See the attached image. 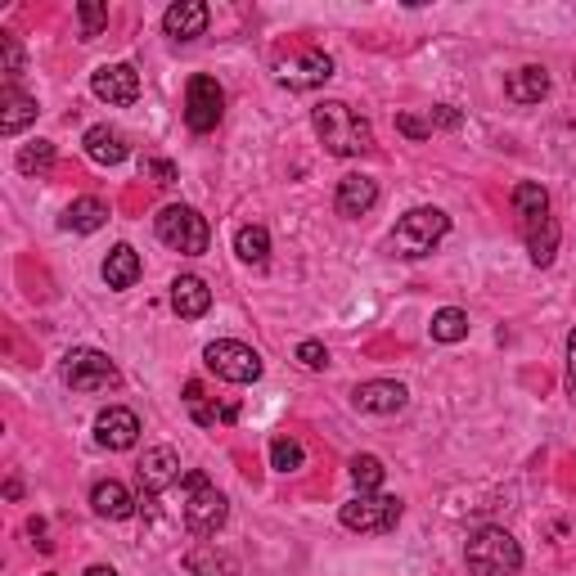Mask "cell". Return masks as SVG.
I'll return each mask as SVG.
<instances>
[{
	"label": "cell",
	"mask_w": 576,
	"mask_h": 576,
	"mask_svg": "<svg viewBox=\"0 0 576 576\" xmlns=\"http://www.w3.org/2000/svg\"><path fill=\"white\" fill-rule=\"evenodd\" d=\"M311 126L324 140V149L338 153V158H360V153L374 149V131H369V122L351 104H342V99H324V104H315Z\"/></svg>",
	"instance_id": "cell-1"
},
{
	"label": "cell",
	"mask_w": 576,
	"mask_h": 576,
	"mask_svg": "<svg viewBox=\"0 0 576 576\" xmlns=\"http://www.w3.org/2000/svg\"><path fill=\"white\" fill-rule=\"evenodd\" d=\"M468 572L473 576H518L522 545L504 527H482L468 536Z\"/></svg>",
	"instance_id": "cell-2"
},
{
	"label": "cell",
	"mask_w": 576,
	"mask_h": 576,
	"mask_svg": "<svg viewBox=\"0 0 576 576\" xmlns=\"http://www.w3.org/2000/svg\"><path fill=\"white\" fill-rule=\"evenodd\" d=\"M450 230V216L441 207H414L396 221L392 230V252L396 257H428Z\"/></svg>",
	"instance_id": "cell-3"
},
{
	"label": "cell",
	"mask_w": 576,
	"mask_h": 576,
	"mask_svg": "<svg viewBox=\"0 0 576 576\" xmlns=\"http://www.w3.org/2000/svg\"><path fill=\"white\" fill-rule=\"evenodd\" d=\"M180 482H185V527L194 536H216L230 518V500L203 473H185Z\"/></svg>",
	"instance_id": "cell-4"
},
{
	"label": "cell",
	"mask_w": 576,
	"mask_h": 576,
	"mask_svg": "<svg viewBox=\"0 0 576 576\" xmlns=\"http://www.w3.org/2000/svg\"><path fill=\"white\" fill-rule=\"evenodd\" d=\"M153 230H158V239L167 243V248L185 252V257H203L207 243H212V230H207V221L194 212V207H185V203L162 207L158 221H153Z\"/></svg>",
	"instance_id": "cell-5"
},
{
	"label": "cell",
	"mask_w": 576,
	"mask_h": 576,
	"mask_svg": "<svg viewBox=\"0 0 576 576\" xmlns=\"http://www.w3.org/2000/svg\"><path fill=\"white\" fill-rule=\"evenodd\" d=\"M63 383L72 392H108L117 387V365L95 347H77L63 356Z\"/></svg>",
	"instance_id": "cell-6"
},
{
	"label": "cell",
	"mask_w": 576,
	"mask_h": 576,
	"mask_svg": "<svg viewBox=\"0 0 576 576\" xmlns=\"http://www.w3.org/2000/svg\"><path fill=\"white\" fill-rule=\"evenodd\" d=\"M401 500L396 495H356L351 504H342V527L347 531H365V536H378V531H392L401 522Z\"/></svg>",
	"instance_id": "cell-7"
},
{
	"label": "cell",
	"mask_w": 576,
	"mask_h": 576,
	"mask_svg": "<svg viewBox=\"0 0 576 576\" xmlns=\"http://www.w3.org/2000/svg\"><path fill=\"white\" fill-rule=\"evenodd\" d=\"M203 360H207V369H212L216 378H225V383H257L261 378V356L252 347H243V342H234V338L207 342Z\"/></svg>",
	"instance_id": "cell-8"
},
{
	"label": "cell",
	"mask_w": 576,
	"mask_h": 576,
	"mask_svg": "<svg viewBox=\"0 0 576 576\" xmlns=\"http://www.w3.org/2000/svg\"><path fill=\"white\" fill-rule=\"evenodd\" d=\"M275 77H279V86H288V90H315L333 77V59L324 50H315V45H306V50L284 54V59L275 63Z\"/></svg>",
	"instance_id": "cell-9"
},
{
	"label": "cell",
	"mask_w": 576,
	"mask_h": 576,
	"mask_svg": "<svg viewBox=\"0 0 576 576\" xmlns=\"http://www.w3.org/2000/svg\"><path fill=\"white\" fill-rule=\"evenodd\" d=\"M225 113V90L216 86V77H194L189 81V95H185V122L189 131L207 135Z\"/></svg>",
	"instance_id": "cell-10"
},
{
	"label": "cell",
	"mask_w": 576,
	"mask_h": 576,
	"mask_svg": "<svg viewBox=\"0 0 576 576\" xmlns=\"http://www.w3.org/2000/svg\"><path fill=\"white\" fill-rule=\"evenodd\" d=\"M90 90H95V99H104V104H135V99H140V72H135L131 63H104V68H95V77H90Z\"/></svg>",
	"instance_id": "cell-11"
},
{
	"label": "cell",
	"mask_w": 576,
	"mask_h": 576,
	"mask_svg": "<svg viewBox=\"0 0 576 576\" xmlns=\"http://www.w3.org/2000/svg\"><path fill=\"white\" fill-rule=\"evenodd\" d=\"M135 473H140V491L144 495H158V491H167V486H176L180 477H185V473H180V455L171 446H149Z\"/></svg>",
	"instance_id": "cell-12"
},
{
	"label": "cell",
	"mask_w": 576,
	"mask_h": 576,
	"mask_svg": "<svg viewBox=\"0 0 576 576\" xmlns=\"http://www.w3.org/2000/svg\"><path fill=\"white\" fill-rule=\"evenodd\" d=\"M95 441L104 450H131L135 441H140V419H135V410L108 405V410L95 419Z\"/></svg>",
	"instance_id": "cell-13"
},
{
	"label": "cell",
	"mask_w": 576,
	"mask_h": 576,
	"mask_svg": "<svg viewBox=\"0 0 576 576\" xmlns=\"http://www.w3.org/2000/svg\"><path fill=\"white\" fill-rule=\"evenodd\" d=\"M351 401L365 414H396V410H405L410 392H405L396 378H369V383H360L356 392H351Z\"/></svg>",
	"instance_id": "cell-14"
},
{
	"label": "cell",
	"mask_w": 576,
	"mask_h": 576,
	"mask_svg": "<svg viewBox=\"0 0 576 576\" xmlns=\"http://www.w3.org/2000/svg\"><path fill=\"white\" fill-rule=\"evenodd\" d=\"M374 203H378L374 176H360V171H351V176L338 180V194H333V207H338V216H365Z\"/></svg>",
	"instance_id": "cell-15"
},
{
	"label": "cell",
	"mask_w": 576,
	"mask_h": 576,
	"mask_svg": "<svg viewBox=\"0 0 576 576\" xmlns=\"http://www.w3.org/2000/svg\"><path fill=\"white\" fill-rule=\"evenodd\" d=\"M162 27H167L171 41H194V36L207 32V5L203 0H176L162 14Z\"/></svg>",
	"instance_id": "cell-16"
},
{
	"label": "cell",
	"mask_w": 576,
	"mask_h": 576,
	"mask_svg": "<svg viewBox=\"0 0 576 576\" xmlns=\"http://www.w3.org/2000/svg\"><path fill=\"white\" fill-rule=\"evenodd\" d=\"M207 306H212V288L198 275L171 279V311H176L180 320H198V315H207Z\"/></svg>",
	"instance_id": "cell-17"
},
{
	"label": "cell",
	"mask_w": 576,
	"mask_h": 576,
	"mask_svg": "<svg viewBox=\"0 0 576 576\" xmlns=\"http://www.w3.org/2000/svg\"><path fill=\"white\" fill-rule=\"evenodd\" d=\"M81 144H86V158L99 162V167H117V162H126V153H131V144H126V135L117 131V126H90Z\"/></svg>",
	"instance_id": "cell-18"
},
{
	"label": "cell",
	"mask_w": 576,
	"mask_h": 576,
	"mask_svg": "<svg viewBox=\"0 0 576 576\" xmlns=\"http://www.w3.org/2000/svg\"><path fill=\"white\" fill-rule=\"evenodd\" d=\"M36 99L27 95V90H18V86H5L0 90V135H18L23 126H32L36 122Z\"/></svg>",
	"instance_id": "cell-19"
},
{
	"label": "cell",
	"mask_w": 576,
	"mask_h": 576,
	"mask_svg": "<svg viewBox=\"0 0 576 576\" xmlns=\"http://www.w3.org/2000/svg\"><path fill=\"white\" fill-rule=\"evenodd\" d=\"M185 567L194 576H239V558L225 554V549H216L212 540H203V545H194L185 554Z\"/></svg>",
	"instance_id": "cell-20"
},
{
	"label": "cell",
	"mask_w": 576,
	"mask_h": 576,
	"mask_svg": "<svg viewBox=\"0 0 576 576\" xmlns=\"http://www.w3.org/2000/svg\"><path fill=\"white\" fill-rule=\"evenodd\" d=\"M135 279H140V252L131 243H117L104 257V284L122 293V288H135Z\"/></svg>",
	"instance_id": "cell-21"
},
{
	"label": "cell",
	"mask_w": 576,
	"mask_h": 576,
	"mask_svg": "<svg viewBox=\"0 0 576 576\" xmlns=\"http://www.w3.org/2000/svg\"><path fill=\"white\" fill-rule=\"evenodd\" d=\"M504 90H509L513 104H540V99L549 95V72H545V68H536V63H527V68L509 72Z\"/></svg>",
	"instance_id": "cell-22"
},
{
	"label": "cell",
	"mask_w": 576,
	"mask_h": 576,
	"mask_svg": "<svg viewBox=\"0 0 576 576\" xmlns=\"http://www.w3.org/2000/svg\"><path fill=\"white\" fill-rule=\"evenodd\" d=\"M90 504H95L99 518H113V522H122V518H131V513H135V495L126 491L122 482H113V477L90 491Z\"/></svg>",
	"instance_id": "cell-23"
},
{
	"label": "cell",
	"mask_w": 576,
	"mask_h": 576,
	"mask_svg": "<svg viewBox=\"0 0 576 576\" xmlns=\"http://www.w3.org/2000/svg\"><path fill=\"white\" fill-rule=\"evenodd\" d=\"M108 221V207L104 203H99V198H77V203H72L68 207V212H63V230H72V234H95L99 230V225H104Z\"/></svg>",
	"instance_id": "cell-24"
},
{
	"label": "cell",
	"mask_w": 576,
	"mask_h": 576,
	"mask_svg": "<svg viewBox=\"0 0 576 576\" xmlns=\"http://www.w3.org/2000/svg\"><path fill=\"white\" fill-rule=\"evenodd\" d=\"M558 234H563V230H558L554 216H540V221L527 225V252H531V261H536V266H549V261H554Z\"/></svg>",
	"instance_id": "cell-25"
},
{
	"label": "cell",
	"mask_w": 576,
	"mask_h": 576,
	"mask_svg": "<svg viewBox=\"0 0 576 576\" xmlns=\"http://www.w3.org/2000/svg\"><path fill=\"white\" fill-rule=\"evenodd\" d=\"M513 212L522 216V225L540 221V216H549V189L536 185V180H522L518 189H513Z\"/></svg>",
	"instance_id": "cell-26"
},
{
	"label": "cell",
	"mask_w": 576,
	"mask_h": 576,
	"mask_svg": "<svg viewBox=\"0 0 576 576\" xmlns=\"http://www.w3.org/2000/svg\"><path fill=\"white\" fill-rule=\"evenodd\" d=\"M185 405L189 414H194V423H203V428H216V423H225V405H216L212 396L203 392V383H185Z\"/></svg>",
	"instance_id": "cell-27"
},
{
	"label": "cell",
	"mask_w": 576,
	"mask_h": 576,
	"mask_svg": "<svg viewBox=\"0 0 576 576\" xmlns=\"http://www.w3.org/2000/svg\"><path fill=\"white\" fill-rule=\"evenodd\" d=\"M234 252H239L248 266H261V261L270 257V234L261 230V225H243V230L234 234Z\"/></svg>",
	"instance_id": "cell-28"
},
{
	"label": "cell",
	"mask_w": 576,
	"mask_h": 576,
	"mask_svg": "<svg viewBox=\"0 0 576 576\" xmlns=\"http://www.w3.org/2000/svg\"><path fill=\"white\" fill-rule=\"evenodd\" d=\"M432 338H437V342L468 338V315L459 311V306H441V311L432 315Z\"/></svg>",
	"instance_id": "cell-29"
},
{
	"label": "cell",
	"mask_w": 576,
	"mask_h": 576,
	"mask_svg": "<svg viewBox=\"0 0 576 576\" xmlns=\"http://www.w3.org/2000/svg\"><path fill=\"white\" fill-rule=\"evenodd\" d=\"M383 477H387V468H383V459H378V455H356V459H351V482L360 486V495H374L378 486H383Z\"/></svg>",
	"instance_id": "cell-30"
},
{
	"label": "cell",
	"mask_w": 576,
	"mask_h": 576,
	"mask_svg": "<svg viewBox=\"0 0 576 576\" xmlns=\"http://www.w3.org/2000/svg\"><path fill=\"white\" fill-rule=\"evenodd\" d=\"M50 167H54V144L50 140H32V144L18 149V171H23V176H41V171H50Z\"/></svg>",
	"instance_id": "cell-31"
},
{
	"label": "cell",
	"mask_w": 576,
	"mask_h": 576,
	"mask_svg": "<svg viewBox=\"0 0 576 576\" xmlns=\"http://www.w3.org/2000/svg\"><path fill=\"white\" fill-rule=\"evenodd\" d=\"M302 446H297L293 437H275L270 441V468H279V473H297L302 468Z\"/></svg>",
	"instance_id": "cell-32"
},
{
	"label": "cell",
	"mask_w": 576,
	"mask_h": 576,
	"mask_svg": "<svg viewBox=\"0 0 576 576\" xmlns=\"http://www.w3.org/2000/svg\"><path fill=\"white\" fill-rule=\"evenodd\" d=\"M77 18H81V41H95L108 23V5H95V0H81L77 5Z\"/></svg>",
	"instance_id": "cell-33"
},
{
	"label": "cell",
	"mask_w": 576,
	"mask_h": 576,
	"mask_svg": "<svg viewBox=\"0 0 576 576\" xmlns=\"http://www.w3.org/2000/svg\"><path fill=\"white\" fill-rule=\"evenodd\" d=\"M0 72H5V86H14V77L23 72V45H18V36L5 32H0Z\"/></svg>",
	"instance_id": "cell-34"
},
{
	"label": "cell",
	"mask_w": 576,
	"mask_h": 576,
	"mask_svg": "<svg viewBox=\"0 0 576 576\" xmlns=\"http://www.w3.org/2000/svg\"><path fill=\"white\" fill-rule=\"evenodd\" d=\"M297 360H302L306 369H324L329 365V351H324V342L306 338V342H297Z\"/></svg>",
	"instance_id": "cell-35"
},
{
	"label": "cell",
	"mask_w": 576,
	"mask_h": 576,
	"mask_svg": "<svg viewBox=\"0 0 576 576\" xmlns=\"http://www.w3.org/2000/svg\"><path fill=\"white\" fill-rule=\"evenodd\" d=\"M396 131H401V135H410V140H428V135H432V126L423 122V117H414V113H401V117H396Z\"/></svg>",
	"instance_id": "cell-36"
},
{
	"label": "cell",
	"mask_w": 576,
	"mask_h": 576,
	"mask_svg": "<svg viewBox=\"0 0 576 576\" xmlns=\"http://www.w3.org/2000/svg\"><path fill=\"white\" fill-rule=\"evenodd\" d=\"M144 171H149L158 185H176V167H171V162H162V158H144Z\"/></svg>",
	"instance_id": "cell-37"
},
{
	"label": "cell",
	"mask_w": 576,
	"mask_h": 576,
	"mask_svg": "<svg viewBox=\"0 0 576 576\" xmlns=\"http://www.w3.org/2000/svg\"><path fill=\"white\" fill-rule=\"evenodd\" d=\"M428 126H446V131H455V126H459V113H455L450 104H437V108H432V117H428Z\"/></svg>",
	"instance_id": "cell-38"
},
{
	"label": "cell",
	"mask_w": 576,
	"mask_h": 576,
	"mask_svg": "<svg viewBox=\"0 0 576 576\" xmlns=\"http://www.w3.org/2000/svg\"><path fill=\"white\" fill-rule=\"evenodd\" d=\"M567 392L576 396V329L567 333Z\"/></svg>",
	"instance_id": "cell-39"
},
{
	"label": "cell",
	"mask_w": 576,
	"mask_h": 576,
	"mask_svg": "<svg viewBox=\"0 0 576 576\" xmlns=\"http://www.w3.org/2000/svg\"><path fill=\"white\" fill-rule=\"evenodd\" d=\"M86 576H117V572L108 563H95V567H86Z\"/></svg>",
	"instance_id": "cell-40"
},
{
	"label": "cell",
	"mask_w": 576,
	"mask_h": 576,
	"mask_svg": "<svg viewBox=\"0 0 576 576\" xmlns=\"http://www.w3.org/2000/svg\"><path fill=\"white\" fill-rule=\"evenodd\" d=\"M5 495H9V500H18V495H23V486H18V477H9V482H5Z\"/></svg>",
	"instance_id": "cell-41"
},
{
	"label": "cell",
	"mask_w": 576,
	"mask_h": 576,
	"mask_svg": "<svg viewBox=\"0 0 576 576\" xmlns=\"http://www.w3.org/2000/svg\"><path fill=\"white\" fill-rule=\"evenodd\" d=\"M50 576H54V572H50Z\"/></svg>",
	"instance_id": "cell-42"
}]
</instances>
